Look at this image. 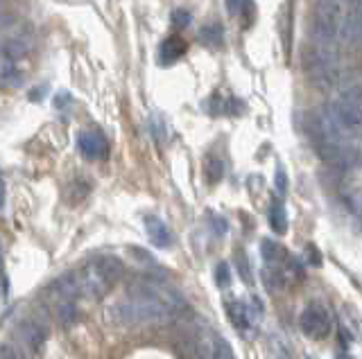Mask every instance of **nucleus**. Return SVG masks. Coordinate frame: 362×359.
Here are the masks:
<instances>
[{"label": "nucleus", "mask_w": 362, "mask_h": 359, "mask_svg": "<svg viewBox=\"0 0 362 359\" xmlns=\"http://www.w3.org/2000/svg\"><path fill=\"white\" fill-rule=\"evenodd\" d=\"M16 337H18V341H21V346L27 348V351L41 353L48 344L50 330L43 321L34 319V316H27V319H23L16 325Z\"/></svg>", "instance_id": "0eeeda50"}, {"label": "nucleus", "mask_w": 362, "mask_h": 359, "mask_svg": "<svg viewBox=\"0 0 362 359\" xmlns=\"http://www.w3.org/2000/svg\"><path fill=\"white\" fill-rule=\"evenodd\" d=\"M186 50H188V46L181 36H168L159 48V61L163 66H170V64H175V61H179L181 57H184Z\"/></svg>", "instance_id": "f8f14e48"}, {"label": "nucleus", "mask_w": 362, "mask_h": 359, "mask_svg": "<svg viewBox=\"0 0 362 359\" xmlns=\"http://www.w3.org/2000/svg\"><path fill=\"white\" fill-rule=\"evenodd\" d=\"M224 307H227V316H229L231 325H234L236 330H240L243 334H247L249 327H251V316H249L247 305L243 301L234 299V301H227Z\"/></svg>", "instance_id": "ddd939ff"}, {"label": "nucleus", "mask_w": 362, "mask_h": 359, "mask_svg": "<svg viewBox=\"0 0 362 359\" xmlns=\"http://www.w3.org/2000/svg\"><path fill=\"white\" fill-rule=\"evenodd\" d=\"M79 151L90 161H105L109 156V140L100 131H84L79 133Z\"/></svg>", "instance_id": "1a4fd4ad"}, {"label": "nucleus", "mask_w": 362, "mask_h": 359, "mask_svg": "<svg viewBox=\"0 0 362 359\" xmlns=\"http://www.w3.org/2000/svg\"><path fill=\"white\" fill-rule=\"evenodd\" d=\"M276 186H279V192L281 194H283L286 188H288V179H286V172L283 170H279V174H276Z\"/></svg>", "instance_id": "cd10ccee"}, {"label": "nucleus", "mask_w": 362, "mask_h": 359, "mask_svg": "<svg viewBox=\"0 0 362 359\" xmlns=\"http://www.w3.org/2000/svg\"><path fill=\"white\" fill-rule=\"evenodd\" d=\"M340 341L344 346H349L351 341H354V334L347 330V325H340Z\"/></svg>", "instance_id": "bb28decb"}, {"label": "nucleus", "mask_w": 362, "mask_h": 359, "mask_svg": "<svg viewBox=\"0 0 362 359\" xmlns=\"http://www.w3.org/2000/svg\"><path fill=\"white\" fill-rule=\"evenodd\" d=\"M70 104V95L68 93H59V97L55 100V107L57 109H66Z\"/></svg>", "instance_id": "c85d7f7f"}, {"label": "nucleus", "mask_w": 362, "mask_h": 359, "mask_svg": "<svg viewBox=\"0 0 362 359\" xmlns=\"http://www.w3.org/2000/svg\"><path fill=\"white\" fill-rule=\"evenodd\" d=\"M48 294L57 305L62 303H75V299L79 296V278L77 271H68L48 287Z\"/></svg>", "instance_id": "6e6552de"}, {"label": "nucleus", "mask_w": 362, "mask_h": 359, "mask_svg": "<svg viewBox=\"0 0 362 359\" xmlns=\"http://www.w3.org/2000/svg\"><path fill=\"white\" fill-rule=\"evenodd\" d=\"M335 359H358V357H354V355H349V353H342V355H337Z\"/></svg>", "instance_id": "7c9ffc66"}, {"label": "nucleus", "mask_w": 362, "mask_h": 359, "mask_svg": "<svg viewBox=\"0 0 362 359\" xmlns=\"http://www.w3.org/2000/svg\"><path fill=\"white\" fill-rule=\"evenodd\" d=\"M306 260L313 264V266H321V255L317 251V246L315 244H308L306 246Z\"/></svg>", "instance_id": "393cba45"}, {"label": "nucleus", "mask_w": 362, "mask_h": 359, "mask_svg": "<svg viewBox=\"0 0 362 359\" xmlns=\"http://www.w3.org/2000/svg\"><path fill=\"white\" fill-rule=\"evenodd\" d=\"M236 266H238V276L243 278L245 285H254V276H251V266L247 260V253L243 249L236 251Z\"/></svg>", "instance_id": "412c9836"}, {"label": "nucleus", "mask_w": 362, "mask_h": 359, "mask_svg": "<svg viewBox=\"0 0 362 359\" xmlns=\"http://www.w3.org/2000/svg\"><path fill=\"white\" fill-rule=\"evenodd\" d=\"M227 9L231 16H245L249 14V18L254 16V0H227Z\"/></svg>", "instance_id": "aec40b11"}, {"label": "nucleus", "mask_w": 362, "mask_h": 359, "mask_svg": "<svg viewBox=\"0 0 362 359\" xmlns=\"http://www.w3.org/2000/svg\"><path fill=\"white\" fill-rule=\"evenodd\" d=\"M23 84V73L14 59L0 55V88H18Z\"/></svg>", "instance_id": "4468645a"}, {"label": "nucleus", "mask_w": 362, "mask_h": 359, "mask_svg": "<svg viewBox=\"0 0 362 359\" xmlns=\"http://www.w3.org/2000/svg\"><path fill=\"white\" fill-rule=\"evenodd\" d=\"M306 73L317 86H333L337 81V55L335 48L313 46L304 55Z\"/></svg>", "instance_id": "39448f33"}, {"label": "nucleus", "mask_w": 362, "mask_h": 359, "mask_svg": "<svg viewBox=\"0 0 362 359\" xmlns=\"http://www.w3.org/2000/svg\"><path fill=\"white\" fill-rule=\"evenodd\" d=\"M143 222H145L147 238L154 246H159V249H170V246H173V242H175L173 231H170V226L163 219L156 217V215H145Z\"/></svg>", "instance_id": "9b49d317"}, {"label": "nucleus", "mask_w": 362, "mask_h": 359, "mask_svg": "<svg viewBox=\"0 0 362 359\" xmlns=\"http://www.w3.org/2000/svg\"><path fill=\"white\" fill-rule=\"evenodd\" d=\"M299 327H301V332L308 337V339L321 341L330 334V330H333V319H330V312L326 310L324 305L313 303V305H308L304 312H301Z\"/></svg>", "instance_id": "423d86ee"}, {"label": "nucleus", "mask_w": 362, "mask_h": 359, "mask_svg": "<svg viewBox=\"0 0 362 359\" xmlns=\"http://www.w3.org/2000/svg\"><path fill=\"white\" fill-rule=\"evenodd\" d=\"M328 114L340 125V129L351 136V133L360 131L362 120V93L358 84H351L340 93V97L328 107Z\"/></svg>", "instance_id": "20e7f679"}, {"label": "nucleus", "mask_w": 362, "mask_h": 359, "mask_svg": "<svg viewBox=\"0 0 362 359\" xmlns=\"http://www.w3.org/2000/svg\"><path fill=\"white\" fill-rule=\"evenodd\" d=\"M215 283H217L220 290H227V287L231 285V269H229L227 262H220L215 266Z\"/></svg>", "instance_id": "5701e85b"}, {"label": "nucleus", "mask_w": 362, "mask_h": 359, "mask_svg": "<svg viewBox=\"0 0 362 359\" xmlns=\"http://www.w3.org/2000/svg\"><path fill=\"white\" fill-rule=\"evenodd\" d=\"M5 206V177L3 172H0V208Z\"/></svg>", "instance_id": "c756f323"}, {"label": "nucleus", "mask_w": 362, "mask_h": 359, "mask_svg": "<svg viewBox=\"0 0 362 359\" xmlns=\"http://www.w3.org/2000/svg\"><path fill=\"white\" fill-rule=\"evenodd\" d=\"M344 12H347L344 0H317L313 14V36L317 41V46L335 48Z\"/></svg>", "instance_id": "7ed1b4c3"}, {"label": "nucleus", "mask_w": 362, "mask_h": 359, "mask_svg": "<svg viewBox=\"0 0 362 359\" xmlns=\"http://www.w3.org/2000/svg\"><path fill=\"white\" fill-rule=\"evenodd\" d=\"M190 23H193V16H190L188 9H175V12L170 14V25L175 29H186Z\"/></svg>", "instance_id": "4be33fe9"}, {"label": "nucleus", "mask_w": 362, "mask_h": 359, "mask_svg": "<svg viewBox=\"0 0 362 359\" xmlns=\"http://www.w3.org/2000/svg\"><path fill=\"white\" fill-rule=\"evenodd\" d=\"M204 174H206V181L210 186H215V183L222 181L224 177V163L215 154H208L206 161H204Z\"/></svg>", "instance_id": "a211bd4d"}, {"label": "nucleus", "mask_w": 362, "mask_h": 359, "mask_svg": "<svg viewBox=\"0 0 362 359\" xmlns=\"http://www.w3.org/2000/svg\"><path fill=\"white\" fill-rule=\"evenodd\" d=\"M0 273H3V260H0Z\"/></svg>", "instance_id": "473e14b6"}, {"label": "nucleus", "mask_w": 362, "mask_h": 359, "mask_svg": "<svg viewBox=\"0 0 362 359\" xmlns=\"http://www.w3.org/2000/svg\"><path fill=\"white\" fill-rule=\"evenodd\" d=\"M260 278H263L265 287H267V292L272 294H276V292H283L286 290V285H288V278H286V273L281 266H265L263 273H260Z\"/></svg>", "instance_id": "dca6fc26"}, {"label": "nucleus", "mask_w": 362, "mask_h": 359, "mask_svg": "<svg viewBox=\"0 0 362 359\" xmlns=\"http://www.w3.org/2000/svg\"><path fill=\"white\" fill-rule=\"evenodd\" d=\"M360 32H362V18H360V0H354V5L347 7L344 16L340 23V39L347 43H360Z\"/></svg>", "instance_id": "9d476101"}, {"label": "nucleus", "mask_w": 362, "mask_h": 359, "mask_svg": "<svg viewBox=\"0 0 362 359\" xmlns=\"http://www.w3.org/2000/svg\"><path fill=\"white\" fill-rule=\"evenodd\" d=\"M199 41H202L204 46L208 48H220L222 46V41H224V32H222V25H206L202 32H199Z\"/></svg>", "instance_id": "6ab92c4d"}, {"label": "nucleus", "mask_w": 362, "mask_h": 359, "mask_svg": "<svg viewBox=\"0 0 362 359\" xmlns=\"http://www.w3.org/2000/svg\"><path fill=\"white\" fill-rule=\"evenodd\" d=\"M210 222H213V231H215L217 235H224V233H227L229 224H227L224 217H217V215H213V217H210Z\"/></svg>", "instance_id": "a878e982"}, {"label": "nucleus", "mask_w": 362, "mask_h": 359, "mask_svg": "<svg viewBox=\"0 0 362 359\" xmlns=\"http://www.w3.org/2000/svg\"><path fill=\"white\" fill-rule=\"evenodd\" d=\"M269 226L276 235H283L288 231V212L281 201H272L269 206Z\"/></svg>", "instance_id": "f3484780"}, {"label": "nucleus", "mask_w": 362, "mask_h": 359, "mask_svg": "<svg viewBox=\"0 0 362 359\" xmlns=\"http://www.w3.org/2000/svg\"><path fill=\"white\" fill-rule=\"evenodd\" d=\"M123 273L125 264L120 258H116V255H98L77 271L79 294L86 296L88 301H102L116 287V283L123 278Z\"/></svg>", "instance_id": "f03ea898"}, {"label": "nucleus", "mask_w": 362, "mask_h": 359, "mask_svg": "<svg viewBox=\"0 0 362 359\" xmlns=\"http://www.w3.org/2000/svg\"><path fill=\"white\" fill-rule=\"evenodd\" d=\"M186 301L177 290L156 278H140L132 283L125 301L116 303L107 312V319L116 325H140L168 321L184 312Z\"/></svg>", "instance_id": "f257e3e1"}, {"label": "nucleus", "mask_w": 362, "mask_h": 359, "mask_svg": "<svg viewBox=\"0 0 362 359\" xmlns=\"http://www.w3.org/2000/svg\"><path fill=\"white\" fill-rule=\"evenodd\" d=\"M276 359H290V357H288V355H286V353H281V355H279V357H276Z\"/></svg>", "instance_id": "2f4dec72"}, {"label": "nucleus", "mask_w": 362, "mask_h": 359, "mask_svg": "<svg viewBox=\"0 0 362 359\" xmlns=\"http://www.w3.org/2000/svg\"><path fill=\"white\" fill-rule=\"evenodd\" d=\"M260 253H263V260L269 266H281L290 258L288 251L279 242H274V240H263V244H260Z\"/></svg>", "instance_id": "2eb2a0df"}, {"label": "nucleus", "mask_w": 362, "mask_h": 359, "mask_svg": "<svg viewBox=\"0 0 362 359\" xmlns=\"http://www.w3.org/2000/svg\"><path fill=\"white\" fill-rule=\"evenodd\" d=\"M0 359H27V357L21 351H18L16 346L3 344V346H0Z\"/></svg>", "instance_id": "b1692460"}]
</instances>
